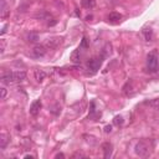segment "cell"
I'll return each instance as SVG.
<instances>
[{"label": "cell", "instance_id": "6da1fadb", "mask_svg": "<svg viewBox=\"0 0 159 159\" xmlns=\"http://www.w3.org/2000/svg\"><path fill=\"white\" fill-rule=\"evenodd\" d=\"M153 150V142L152 140H148V139H144V140H140L136 144L134 147V152L137 155L142 157V158H146V157H149L150 153Z\"/></svg>", "mask_w": 159, "mask_h": 159}, {"label": "cell", "instance_id": "7a4b0ae2", "mask_svg": "<svg viewBox=\"0 0 159 159\" xmlns=\"http://www.w3.org/2000/svg\"><path fill=\"white\" fill-rule=\"evenodd\" d=\"M147 69L149 72H157L159 70V52L157 50L150 51L147 56Z\"/></svg>", "mask_w": 159, "mask_h": 159}, {"label": "cell", "instance_id": "3957f363", "mask_svg": "<svg viewBox=\"0 0 159 159\" xmlns=\"http://www.w3.org/2000/svg\"><path fill=\"white\" fill-rule=\"evenodd\" d=\"M102 65V57H92L87 61V67L88 70H91L92 73H95L99 70Z\"/></svg>", "mask_w": 159, "mask_h": 159}, {"label": "cell", "instance_id": "277c9868", "mask_svg": "<svg viewBox=\"0 0 159 159\" xmlns=\"http://www.w3.org/2000/svg\"><path fill=\"white\" fill-rule=\"evenodd\" d=\"M47 52V47L45 45H36L34 49H32V56L36 57V58H40V57H44Z\"/></svg>", "mask_w": 159, "mask_h": 159}, {"label": "cell", "instance_id": "5b68a950", "mask_svg": "<svg viewBox=\"0 0 159 159\" xmlns=\"http://www.w3.org/2000/svg\"><path fill=\"white\" fill-rule=\"evenodd\" d=\"M41 107H43V103H41L40 99L35 101L34 103L31 105V107H30V114H31V116H34V117H36V116L40 113Z\"/></svg>", "mask_w": 159, "mask_h": 159}, {"label": "cell", "instance_id": "8992f818", "mask_svg": "<svg viewBox=\"0 0 159 159\" xmlns=\"http://www.w3.org/2000/svg\"><path fill=\"white\" fill-rule=\"evenodd\" d=\"M61 41H62V39L61 37H54V39H49L47 41H46V47H49V49H55V47H57L58 45L61 44Z\"/></svg>", "mask_w": 159, "mask_h": 159}, {"label": "cell", "instance_id": "52a82bcc", "mask_svg": "<svg viewBox=\"0 0 159 159\" xmlns=\"http://www.w3.org/2000/svg\"><path fill=\"white\" fill-rule=\"evenodd\" d=\"M13 78H14V82H21L26 78V72L25 71H16V72H13Z\"/></svg>", "mask_w": 159, "mask_h": 159}, {"label": "cell", "instance_id": "ba28073f", "mask_svg": "<svg viewBox=\"0 0 159 159\" xmlns=\"http://www.w3.org/2000/svg\"><path fill=\"white\" fill-rule=\"evenodd\" d=\"M112 144L110 142H106L102 146V149H103V154H105V158H110L112 155Z\"/></svg>", "mask_w": 159, "mask_h": 159}, {"label": "cell", "instance_id": "9c48e42d", "mask_svg": "<svg viewBox=\"0 0 159 159\" xmlns=\"http://www.w3.org/2000/svg\"><path fill=\"white\" fill-rule=\"evenodd\" d=\"M34 75H35V80H36L37 82H40V83L46 78V72H45L44 70H35Z\"/></svg>", "mask_w": 159, "mask_h": 159}, {"label": "cell", "instance_id": "30bf717a", "mask_svg": "<svg viewBox=\"0 0 159 159\" xmlns=\"http://www.w3.org/2000/svg\"><path fill=\"white\" fill-rule=\"evenodd\" d=\"M71 60L75 63H78L81 61V49L80 47L77 50H75V51L71 54Z\"/></svg>", "mask_w": 159, "mask_h": 159}, {"label": "cell", "instance_id": "8fae6325", "mask_svg": "<svg viewBox=\"0 0 159 159\" xmlns=\"http://www.w3.org/2000/svg\"><path fill=\"white\" fill-rule=\"evenodd\" d=\"M123 92H124V93L127 95V96H132V95H133V92H134V91H133L132 81H128V82L124 85V87H123Z\"/></svg>", "mask_w": 159, "mask_h": 159}, {"label": "cell", "instance_id": "7c38bea8", "mask_svg": "<svg viewBox=\"0 0 159 159\" xmlns=\"http://www.w3.org/2000/svg\"><path fill=\"white\" fill-rule=\"evenodd\" d=\"M35 18L39 19V20H50V18H51V15H50L47 11H40L35 15Z\"/></svg>", "mask_w": 159, "mask_h": 159}, {"label": "cell", "instance_id": "4fadbf2b", "mask_svg": "<svg viewBox=\"0 0 159 159\" xmlns=\"http://www.w3.org/2000/svg\"><path fill=\"white\" fill-rule=\"evenodd\" d=\"M9 142H10V138L9 137H7L6 134H1V136H0V148L5 149Z\"/></svg>", "mask_w": 159, "mask_h": 159}, {"label": "cell", "instance_id": "5bb4252c", "mask_svg": "<svg viewBox=\"0 0 159 159\" xmlns=\"http://www.w3.org/2000/svg\"><path fill=\"white\" fill-rule=\"evenodd\" d=\"M142 34H143L146 41H152V39H153V31H152V29H148V28L147 29H143Z\"/></svg>", "mask_w": 159, "mask_h": 159}, {"label": "cell", "instance_id": "9a60e30c", "mask_svg": "<svg viewBox=\"0 0 159 159\" xmlns=\"http://www.w3.org/2000/svg\"><path fill=\"white\" fill-rule=\"evenodd\" d=\"M82 6L86 9H93L96 6V1L95 0H82Z\"/></svg>", "mask_w": 159, "mask_h": 159}, {"label": "cell", "instance_id": "2e32d148", "mask_svg": "<svg viewBox=\"0 0 159 159\" xmlns=\"http://www.w3.org/2000/svg\"><path fill=\"white\" fill-rule=\"evenodd\" d=\"M122 19V15L118 14V13H111L110 15H108V20L112 21V22H117V21H119Z\"/></svg>", "mask_w": 159, "mask_h": 159}, {"label": "cell", "instance_id": "e0dca14e", "mask_svg": "<svg viewBox=\"0 0 159 159\" xmlns=\"http://www.w3.org/2000/svg\"><path fill=\"white\" fill-rule=\"evenodd\" d=\"M28 39L30 43H36V41L39 40V35L36 34V32H30V34L28 35Z\"/></svg>", "mask_w": 159, "mask_h": 159}, {"label": "cell", "instance_id": "ac0fdd59", "mask_svg": "<svg viewBox=\"0 0 159 159\" xmlns=\"http://www.w3.org/2000/svg\"><path fill=\"white\" fill-rule=\"evenodd\" d=\"M123 117L122 116H116L114 119H113V123L117 125V127H119V125H123Z\"/></svg>", "mask_w": 159, "mask_h": 159}, {"label": "cell", "instance_id": "d6986e66", "mask_svg": "<svg viewBox=\"0 0 159 159\" xmlns=\"http://www.w3.org/2000/svg\"><path fill=\"white\" fill-rule=\"evenodd\" d=\"M9 16H10V10H6V9H5V10L1 11V19H3V20H6L7 18H9Z\"/></svg>", "mask_w": 159, "mask_h": 159}, {"label": "cell", "instance_id": "ffe728a7", "mask_svg": "<svg viewBox=\"0 0 159 159\" xmlns=\"http://www.w3.org/2000/svg\"><path fill=\"white\" fill-rule=\"evenodd\" d=\"M87 47H88L87 39H86V37H83V39H82V43H81V45H80V49L82 50V49H87Z\"/></svg>", "mask_w": 159, "mask_h": 159}, {"label": "cell", "instance_id": "44dd1931", "mask_svg": "<svg viewBox=\"0 0 159 159\" xmlns=\"http://www.w3.org/2000/svg\"><path fill=\"white\" fill-rule=\"evenodd\" d=\"M51 112H52L54 114H58V113L61 112V107H58V106H55V107L52 108V110H51Z\"/></svg>", "mask_w": 159, "mask_h": 159}, {"label": "cell", "instance_id": "7402d4cb", "mask_svg": "<svg viewBox=\"0 0 159 159\" xmlns=\"http://www.w3.org/2000/svg\"><path fill=\"white\" fill-rule=\"evenodd\" d=\"M0 91H1V99H5V97H6V95H7V91H6V88L5 87H1L0 88Z\"/></svg>", "mask_w": 159, "mask_h": 159}, {"label": "cell", "instance_id": "603a6c76", "mask_svg": "<svg viewBox=\"0 0 159 159\" xmlns=\"http://www.w3.org/2000/svg\"><path fill=\"white\" fill-rule=\"evenodd\" d=\"M105 132L106 133H111L112 132V125H106V127H105Z\"/></svg>", "mask_w": 159, "mask_h": 159}, {"label": "cell", "instance_id": "cb8c5ba5", "mask_svg": "<svg viewBox=\"0 0 159 159\" xmlns=\"http://www.w3.org/2000/svg\"><path fill=\"white\" fill-rule=\"evenodd\" d=\"M56 22H57V21H56L55 19H52V21H50V20L47 21V25H49V26H54V25H56Z\"/></svg>", "mask_w": 159, "mask_h": 159}, {"label": "cell", "instance_id": "d4e9b609", "mask_svg": "<svg viewBox=\"0 0 159 159\" xmlns=\"http://www.w3.org/2000/svg\"><path fill=\"white\" fill-rule=\"evenodd\" d=\"M6 29H7V25H5V26L3 28V30H1V35H4L5 32H6Z\"/></svg>", "mask_w": 159, "mask_h": 159}, {"label": "cell", "instance_id": "484cf974", "mask_svg": "<svg viewBox=\"0 0 159 159\" xmlns=\"http://www.w3.org/2000/svg\"><path fill=\"white\" fill-rule=\"evenodd\" d=\"M56 158H65V155H63L62 153H60V154H57V155H56Z\"/></svg>", "mask_w": 159, "mask_h": 159}, {"label": "cell", "instance_id": "4316f807", "mask_svg": "<svg viewBox=\"0 0 159 159\" xmlns=\"http://www.w3.org/2000/svg\"><path fill=\"white\" fill-rule=\"evenodd\" d=\"M24 158H34V155H31V154H26V155H24Z\"/></svg>", "mask_w": 159, "mask_h": 159}]
</instances>
